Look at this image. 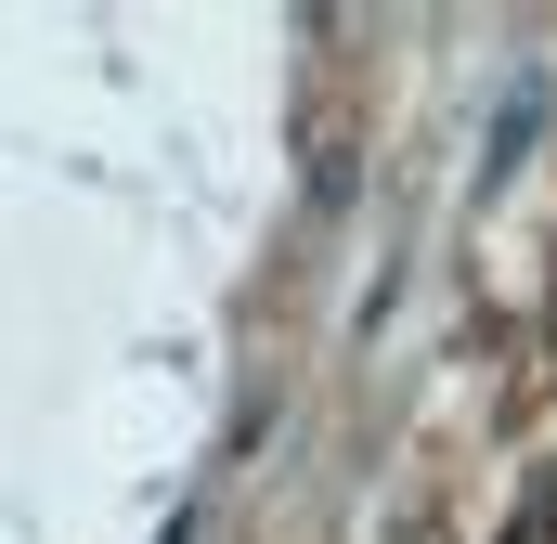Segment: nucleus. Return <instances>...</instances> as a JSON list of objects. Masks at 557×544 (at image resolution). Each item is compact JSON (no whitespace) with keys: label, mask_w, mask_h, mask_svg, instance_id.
I'll list each match as a JSON object with an SVG mask.
<instances>
[{"label":"nucleus","mask_w":557,"mask_h":544,"mask_svg":"<svg viewBox=\"0 0 557 544\" xmlns=\"http://www.w3.org/2000/svg\"><path fill=\"white\" fill-rule=\"evenodd\" d=\"M506 544H557V480L532 493V506H519V532H506Z\"/></svg>","instance_id":"nucleus-1"}]
</instances>
